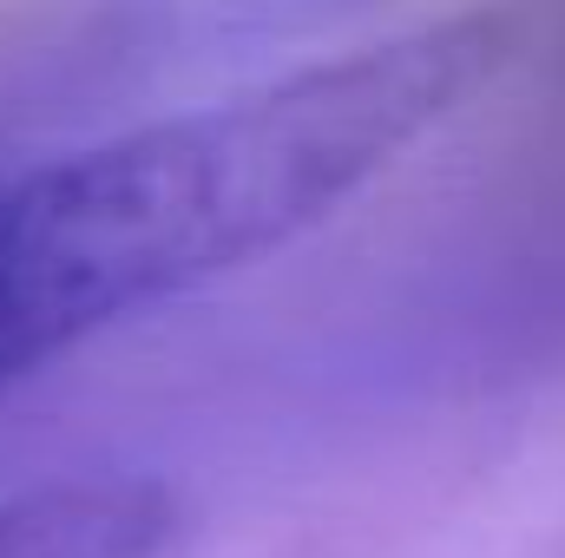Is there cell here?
<instances>
[{
  "instance_id": "cell-2",
  "label": "cell",
  "mask_w": 565,
  "mask_h": 558,
  "mask_svg": "<svg viewBox=\"0 0 565 558\" xmlns=\"http://www.w3.org/2000/svg\"><path fill=\"white\" fill-rule=\"evenodd\" d=\"M178 500L151 480H53L0 500V558H158Z\"/></svg>"
},
{
  "instance_id": "cell-1",
  "label": "cell",
  "mask_w": 565,
  "mask_h": 558,
  "mask_svg": "<svg viewBox=\"0 0 565 558\" xmlns=\"http://www.w3.org/2000/svg\"><path fill=\"white\" fill-rule=\"evenodd\" d=\"M139 315L132 264L60 151L0 178V388Z\"/></svg>"
}]
</instances>
